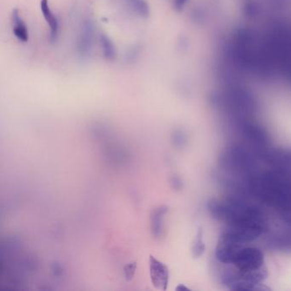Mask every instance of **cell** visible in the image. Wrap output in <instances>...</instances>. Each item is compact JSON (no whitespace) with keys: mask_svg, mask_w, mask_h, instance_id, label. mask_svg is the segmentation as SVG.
I'll return each instance as SVG.
<instances>
[{"mask_svg":"<svg viewBox=\"0 0 291 291\" xmlns=\"http://www.w3.org/2000/svg\"><path fill=\"white\" fill-rule=\"evenodd\" d=\"M94 38V25L90 19L83 21L77 40V52L82 58L91 55Z\"/></svg>","mask_w":291,"mask_h":291,"instance_id":"6da1fadb","label":"cell"},{"mask_svg":"<svg viewBox=\"0 0 291 291\" xmlns=\"http://www.w3.org/2000/svg\"><path fill=\"white\" fill-rule=\"evenodd\" d=\"M40 8L41 12L43 13L44 18L50 26L51 29V40L52 41L56 40L58 33V21L55 17L52 11L50 9L48 0H41L40 2Z\"/></svg>","mask_w":291,"mask_h":291,"instance_id":"7a4b0ae2","label":"cell"},{"mask_svg":"<svg viewBox=\"0 0 291 291\" xmlns=\"http://www.w3.org/2000/svg\"><path fill=\"white\" fill-rule=\"evenodd\" d=\"M12 24L15 36L20 41L27 42L29 40V31L27 29L26 24L20 18L18 10H14L12 12Z\"/></svg>","mask_w":291,"mask_h":291,"instance_id":"3957f363","label":"cell"},{"mask_svg":"<svg viewBox=\"0 0 291 291\" xmlns=\"http://www.w3.org/2000/svg\"><path fill=\"white\" fill-rule=\"evenodd\" d=\"M153 260V259H152ZM152 279L155 284L157 286H164L167 284L169 272L165 265L153 260L152 263Z\"/></svg>","mask_w":291,"mask_h":291,"instance_id":"277c9868","label":"cell"},{"mask_svg":"<svg viewBox=\"0 0 291 291\" xmlns=\"http://www.w3.org/2000/svg\"><path fill=\"white\" fill-rule=\"evenodd\" d=\"M100 43L106 59L109 61L114 60L116 57V50L112 40L107 35H101Z\"/></svg>","mask_w":291,"mask_h":291,"instance_id":"5b68a950","label":"cell"},{"mask_svg":"<svg viewBox=\"0 0 291 291\" xmlns=\"http://www.w3.org/2000/svg\"><path fill=\"white\" fill-rule=\"evenodd\" d=\"M126 2L136 14L138 15L141 18H148L150 9L145 0H126Z\"/></svg>","mask_w":291,"mask_h":291,"instance_id":"8992f818","label":"cell"},{"mask_svg":"<svg viewBox=\"0 0 291 291\" xmlns=\"http://www.w3.org/2000/svg\"><path fill=\"white\" fill-rule=\"evenodd\" d=\"M140 54V48L138 46H133L131 49H129L128 52L126 55V59L128 63L134 62L137 59Z\"/></svg>","mask_w":291,"mask_h":291,"instance_id":"52a82bcc","label":"cell"}]
</instances>
